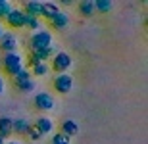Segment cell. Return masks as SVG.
I'll use <instances>...</instances> for the list:
<instances>
[{
    "label": "cell",
    "mask_w": 148,
    "mask_h": 144,
    "mask_svg": "<svg viewBox=\"0 0 148 144\" xmlns=\"http://www.w3.org/2000/svg\"><path fill=\"white\" fill-rule=\"evenodd\" d=\"M52 89H54L58 94H69L73 90V77L69 73L54 75V79H52Z\"/></svg>",
    "instance_id": "obj_5"
},
{
    "label": "cell",
    "mask_w": 148,
    "mask_h": 144,
    "mask_svg": "<svg viewBox=\"0 0 148 144\" xmlns=\"http://www.w3.org/2000/svg\"><path fill=\"white\" fill-rule=\"evenodd\" d=\"M12 136V117L2 115L0 117V139H8Z\"/></svg>",
    "instance_id": "obj_17"
},
{
    "label": "cell",
    "mask_w": 148,
    "mask_h": 144,
    "mask_svg": "<svg viewBox=\"0 0 148 144\" xmlns=\"http://www.w3.org/2000/svg\"><path fill=\"white\" fill-rule=\"evenodd\" d=\"M0 63H2V71H4V75H8V77H12V79H14L17 73H19L23 67H25L23 56L19 54V52L2 54V60H0Z\"/></svg>",
    "instance_id": "obj_1"
},
{
    "label": "cell",
    "mask_w": 148,
    "mask_h": 144,
    "mask_svg": "<svg viewBox=\"0 0 148 144\" xmlns=\"http://www.w3.org/2000/svg\"><path fill=\"white\" fill-rule=\"evenodd\" d=\"M60 133L71 139V136H75V134L79 133V125H77V121H73V119H66V121L60 123Z\"/></svg>",
    "instance_id": "obj_13"
},
{
    "label": "cell",
    "mask_w": 148,
    "mask_h": 144,
    "mask_svg": "<svg viewBox=\"0 0 148 144\" xmlns=\"http://www.w3.org/2000/svg\"><path fill=\"white\" fill-rule=\"evenodd\" d=\"M17 48H19L17 35L6 31V33L0 37V52H2V54H10V52H17Z\"/></svg>",
    "instance_id": "obj_8"
},
{
    "label": "cell",
    "mask_w": 148,
    "mask_h": 144,
    "mask_svg": "<svg viewBox=\"0 0 148 144\" xmlns=\"http://www.w3.org/2000/svg\"><path fill=\"white\" fill-rule=\"evenodd\" d=\"M33 106L37 108L38 111L48 113V111H52L56 108L54 96L50 94V92H38V94H35V98H33Z\"/></svg>",
    "instance_id": "obj_6"
},
{
    "label": "cell",
    "mask_w": 148,
    "mask_h": 144,
    "mask_svg": "<svg viewBox=\"0 0 148 144\" xmlns=\"http://www.w3.org/2000/svg\"><path fill=\"white\" fill-rule=\"evenodd\" d=\"M4 90H6V79L4 75H0V96L4 94Z\"/></svg>",
    "instance_id": "obj_23"
},
{
    "label": "cell",
    "mask_w": 148,
    "mask_h": 144,
    "mask_svg": "<svg viewBox=\"0 0 148 144\" xmlns=\"http://www.w3.org/2000/svg\"><path fill=\"white\" fill-rule=\"evenodd\" d=\"M73 66V58L67 52H56L50 60V71H54L56 75H62V73H67Z\"/></svg>",
    "instance_id": "obj_3"
},
{
    "label": "cell",
    "mask_w": 148,
    "mask_h": 144,
    "mask_svg": "<svg viewBox=\"0 0 148 144\" xmlns=\"http://www.w3.org/2000/svg\"><path fill=\"white\" fill-rule=\"evenodd\" d=\"M31 129V121L29 119H12V134H17V136H27V131Z\"/></svg>",
    "instance_id": "obj_11"
},
{
    "label": "cell",
    "mask_w": 148,
    "mask_h": 144,
    "mask_svg": "<svg viewBox=\"0 0 148 144\" xmlns=\"http://www.w3.org/2000/svg\"><path fill=\"white\" fill-rule=\"evenodd\" d=\"M12 8H14L12 2H8V0H0V19H2V21H4L6 16L12 12Z\"/></svg>",
    "instance_id": "obj_21"
},
{
    "label": "cell",
    "mask_w": 148,
    "mask_h": 144,
    "mask_svg": "<svg viewBox=\"0 0 148 144\" xmlns=\"http://www.w3.org/2000/svg\"><path fill=\"white\" fill-rule=\"evenodd\" d=\"M33 127L44 136V134H52V133H54L56 125H54V119H52V117H48V115H40V117H37V119H35Z\"/></svg>",
    "instance_id": "obj_9"
},
{
    "label": "cell",
    "mask_w": 148,
    "mask_h": 144,
    "mask_svg": "<svg viewBox=\"0 0 148 144\" xmlns=\"http://www.w3.org/2000/svg\"><path fill=\"white\" fill-rule=\"evenodd\" d=\"M27 139L31 140V142H38V140L42 139V134H40V133L37 131V129L33 127V123H31V129L27 131Z\"/></svg>",
    "instance_id": "obj_22"
},
{
    "label": "cell",
    "mask_w": 148,
    "mask_h": 144,
    "mask_svg": "<svg viewBox=\"0 0 148 144\" xmlns=\"http://www.w3.org/2000/svg\"><path fill=\"white\" fill-rule=\"evenodd\" d=\"M50 144H71V139L66 136V134H62L60 131H54L50 134Z\"/></svg>",
    "instance_id": "obj_19"
},
{
    "label": "cell",
    "mask_w": 148,
    "mask_h": 144,
    "mask_svg": "<svg viewBox=\"0 0 148 144\" xmlns=\"http://www.w3.org/2000/svg\"><path fill=\"white\" fill-rule=\"evenodd\" d=\"M6 33V29H4V23H0V37Z\"/></svg>",
    "instance_id": "obj_24"
},
{
    "label": "cell",
    "mask_w": 148,
    "mask_h": 144,
    "mask_svg": "<svg viewBox=\"0 0 148 144\" xmlns=\"http://www.w3.org/2000/svg\"><path fill=\"white\" fill-rule=\"evenodd\" d=\"M6 144H21V142H17V140H10V142H6Z\"/></svg>",
    "instance_id": "obj_25"
},
{
    "label": "cell",
    "mask_w": 148,
    "mask_h": 144,
    "mask_svg": "<svg viewBox=\"0 0 148 144\" xmlns=\"http://www.w3.org/2000/svg\"><path fill=\"white\" fill-rule=\"evenodd\" d=\"M23 12L25 16H33V17H40V12H42V2H37V0H27L23 2Z\"/></svg>",
    "instance_id": "obj_12"
},
{
    "label": "cell",
    "mask_w": 148,
    "mask_h": 144,
    "mask_svg": "<svg viewBox=\"0 0 148 144\" xmlns=\"http://www.w3.org/2000/svg\"><path fill=\"white\" fill-rule=\"evenodd\" d=\"M14 81V87H16L19 92H23V94H27V92H33L35 87H37V83H35V79L31 77V73H29V69H25L23 67L21 71L17 73L16 77L12 79Z\"/></svg>",
    "instance_id": "obj_4"
},
{
    "label": "cell",
    "mask_w": 148,
    "mask_h": 144,
    "mask_svg": "<svg viewBox=\"0 0 148 144\" xmlns=\"http://www.w3.org/2000/svg\"><path fill=\"white\" fill-rule=\"evenodd\" d=\"M58 12H60V6L56 4V2H42L40 19H46V21H50V19H52V17H54Z\"/></svg>",
    "instance_id": "obj_15"
},
{
    "label": "cell",
    "mask_w": 148,
    "mask_h": 144,
    "mask_svg": "<svg viewBox=\"0 0 148 144\" xmlns=\"http://www.w3.org/2000/svg\"><path fill=\"white\" fill-rule=\"evenodd\" d=\"M48 71H50V67H48V63H38V66H35V67H31V75L33 77H46L48 75Z\"/></svg>",
    "instance_id": "obj_20"
},
{
    "label": "cell",
    "mask_w": 148,
    "mask_h": 144,
    "mask_svg": "<svg viewBox=\"0 0 148 144\" xmlns=\"http://www.w3.org/2000/svg\"><path fill=\"white\" fill-rule=\"evenodd\" d=\"M77 12H79V16L85 17V19H88V17H92L96 12H94V2L92 0H83V2H79L77 4Z\"/></svg>",
    "instance_id": "obj_14"
},
{
    "label": "cell",
    "mask_w": 148,
    "mask_h": 144,
    "mask_svg": "<svg viewBox=\"0 0 148 144\" xmlns=\"http://www.w3.org/2000/svg\"><path fill=\"white\" fill-rule=\"evenodd\" d=\"M52 31L48 29H40L37 33H31L27 39V48L29 52H35V50H42V48H48L52 46Z\"/></svg>",
    "instance_id": "obj_2"
},
{
    "label": "cell",
    "mask_w": 148,
    "mask_h": 144,
    "mask_svg": "<svg viewBox=\"0 0 148 144\" xmlns=\"http://www.w3.org/2000/svg\"><path fill=\"white\" fill-rule=\"evenodd\" d=\"M50 29H54V31H64V29H67V25H69V16H67L66 12H58L52 19L48 21Z\"/></svg>",
    "instance_id": "obj_10"
},
{
    "label": "cell",
    "mask_w": 148,
    "mask_h": 144,
    "mask_svg": "<svg viewBox=\"0 0 148 144\" xmlns=\"http://www.w3.org/2000/svg\"><path fill=\"white\" fill-rule=\"evenodd\" d=\"M112 10H114V4L110 0H96L94 2V12L96 14H110Z\"/></svg>",
    "instance_id": "obj_18"
},
{
    "label": "cell",
    "mask_w": 148,
    "mask_h": 144,
    "mask_svg": "<svg viewBox=\"0 0 148 144\" xmlns=\"http://www.w3.org/2000/svg\"><path fill=\"white\" fill-rule=\"evenodd\" d=\"M0 144H6V140H4V139H0Z\"/></svg>",
    "instance_id": "obj_26"
},
{
    "label": "cell",
    "mask_w": 148,
    "mask_h": 144,
    "mask_svg": "<svg viewBox=\"0 0 148 144\" xmlns=\"http://www.w3.org/2000/svg\"><path fill=\"white\" fill-rule=\"evenodd\" d=\"M25 12L21 10V8H12V12L6 16V19H4V23L8 25L10 29H23L25 27Z\"/></svg>",
    "instance_id": "obj_7"
},
{
    "label": "cell",
    "mask_w": 148,
    "mask_h": 144,
    "mask_svg": "<svg viewBox=\"0 0 148 144\" xmlns=\"http://www.w3.org/2000/svg\"><path fill=\"white\" fill-rule=\"evenodd\" d=\"M23 29H27V31H31V33H37V31H40L42 27V19L40 17H33V16H27L25 17V27Z\"/></svg>",
    "instance_id": "obj_16"
}]
</instances>
